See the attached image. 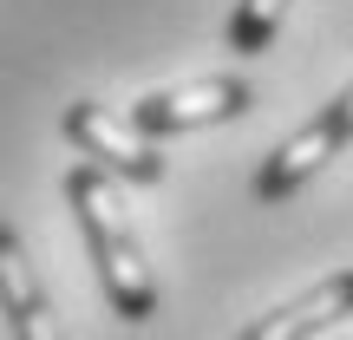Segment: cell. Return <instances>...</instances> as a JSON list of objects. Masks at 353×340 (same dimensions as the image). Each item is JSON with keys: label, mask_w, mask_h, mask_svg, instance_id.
Instances as JSON below:
<instances>
[{"label": "cell", "mask_w": 353, "mask_h": 340, "mask_svg": "<svg viewBox=\"0 0 353 340\" xmlns=\"http://www.w3.org/2000/svg\"><path fill=\"white\" fill-rule=\"evenodd\" d=\"M347 314H353V268H341V275H327V281H314L301 301H288V308H275V314H262L255 328H242L236 340H314V334H327L334 321H347Z\"/></svg>", "instance_id": "8992f818"}, {"label": "cell", "mask_w": 353, "mask_h": 340, "mask_svg": "<svg viewBox=\"0 0 353 340\" xmlns=\"http://www.w3.org/2000/svg\"><path fill=\"white\" fill-rule=\"evenodd\" d=\"M0 314H7L13 340H65V328H59V314H52L46 288H39V275H33V255H26V242H20L13 223H0Z\"/></svg>", "instance_id": "5b68a950"}, {"label": "cell", "mask_w": 353, "mask_h": 340, "mask_svg": "<svg viewBox=\"0 0 353 340\" xmlns=\"http://www.w3.org/2000/svg\"><path fill=\"white\" fill-rule=\"evenodd\" d=\"M288 20V0H236L229 13V52H268Z\"/></svg>", "instance_id": "52a82bcc"}, {"label": "cell", "mask_w": 353, "mask_h": 340, "mask_svg": "<svg viewBox=\"0 0 353 340\" xmlns=\"http://www.w3.org/2000/svg\"><path fill=\"white\" fill-rule=\"evenodd\" d=\"M65 203L79 210V229H85V249L99 262V281H105V301L118 308V321H151L157 314V281H151V262L138 249V229H131V210L125 197L112 190V177L99 164H72L65 170Z\"/></svg>", "instance_id": "6da1fadb"}, {"label": "cell", "mask_w": 353, "mask_h": 340, "mask_svg": "<svg viewBox=\"0 0 353 340\" xmlns=\"http://www.w3.org/2000/svg\"><path fill=\"white\" fill-rule=\"evenodd\" d=\"M65 138L79 144V151L92 157L105 177H131V183H164V151H157L151 138H138L131 131V118H112L105 105L79 99L65 105Z\"/></svg>", "instance_id": "277c9868"}, {"label": "cell", "mask_w": 353, "mask_h": 340, "mask_svg": "<svg viewBox=\"0 0 353 340\" xmlns=\"http://www.w3.org/2000/svg\"><path fill=\"white\" fill-rule=\"evenodd\" d=\"M353 144V86L341 92L334 105H321L314 118H307L301 131H294L288 144H281L275 157H268L262 170H255V203H281V197H294V190L307 183L327 157H341Z\"/></svg>", "instance_id": "3957f363"}, {"label": "cell", "mask_w": 353, "mask_h": 340, "mask_svg": "<svg viewBox=\"0 0 353 340\" xmlns=\"http://www.w3.org/2000/svg\"><path fill=\"white\" fill-rule=\"evenodd\" d=\"M255 105L249 79L236 72H216V79H196V86H170V92H151V99L131 105V131L138 138H170V131H196V125H223V118H242Z\"/></svg>", "instance_id": "7a4b0ae2"}]
</instances>
